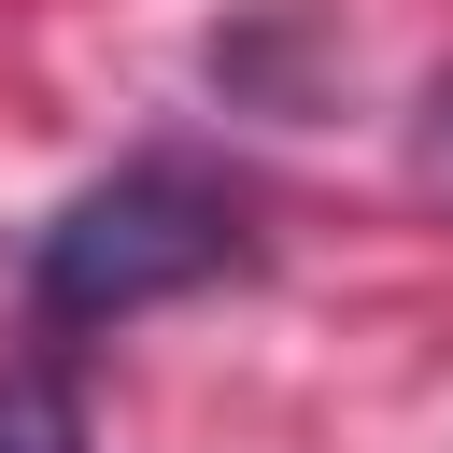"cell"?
Segmentation results:
<instances>
[{"instance_id": "6da1fadb", "label": "cell", "mask_w": 453, "mask_h": 453, "mask_svg": "<svg viewBox=\"0 0 453 453\" xmlns=\"http://www.w3.org/2000/svg\"><path fill=\"white\" fill-rule=\"evenodd\" d=\"M226 269H255V198H241L212 156L156 142V156H113L85 198L42 212V241H28V311H42V326H127V311H170V297H198V283H226Z\"/></svg>"}, {"instance_id": "7a4b0ae2", "label": "cell", "mask_w": 453, "mask_h": 453, "mask_svg": "<svg viewBox=\"0 0 453 453\" xmlns=\"http://www.w3.org/2000/svg\"><path fill=\"white\" fill-rule=\"evenodd\" d=\"M0 453H99L57 354H14V368H0Z\"/></svg>"}]
</instances>
